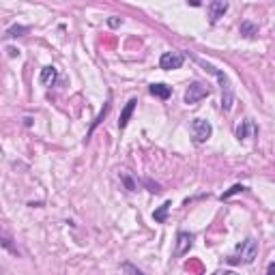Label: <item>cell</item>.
<instances>
[{"label":"cell","mask_w":275,"mask_h":275,"mask_svg":"<svg viewBox=\"0 0 275 275\" xmlns=\"http://www.w3.org/2000/svg\"><path fill=\"white\" fill-rule=\"evenodd\" d=\"M192 60L198 65V67H202L206 73H211L213 78L219 82V89H222V110H224V112H230V110H232V103H235V89H232L230 78L222 69H217L213 62H208V60H204L200 56H194V54H192Z\"/></svg>","instance_id":"cell-1"},{"label":"cell","mask_w":275,"mask_h":275,"mask_svg":"<svg viewBox=\"0 0 275 275\" xmlns=\"http://www.w3.org/2000/svg\"><path fill=\"white\" fill-rule=\"evenodd\" d=\"M208 95H211V91H208L204 84L194 82V84L187 86V91H185V103L187 105H194L198 101H202V99H206Z\"/></svg>","instance_id":"cell-4"},{"label":"cell","mask_w":275,"mask_h":275,"mask_svg":"<svg viewBox=\"0 0 275 275\" xmlns=\"http://www.w3.org/2000/svg\"><path fill=\"white\" fill-rule=\"evenodd\" d=\"M226 11H228V3H224V0H213V3H208V19H211V24H217V22L224 17Z\"/></svg>","instance_id":"cell-7"},{"label":"cell","mask_w":275,"mask_h":275,"mask_svg":"<svg viewBox=\"0 0 275 275\" xmlns=\"http://www.w3.org/2000/svg\"><path fill=\"white\" fill-rule=\"evenodd\" d=\"M183 62H185V56L181 52H163L159 58V67L166 71H174V69H181Z\"/></svg>","instance_id":"cell-6"},{"label":"cell","mask_w":275,"mask_h":275,"mask_svg":"<svg viewBox=\"0 0 275 275\" xmlns=\"http://www.w3.org/2000/svg\"><path fill=\"white\" fill-rule=\"evenodd\" d=\"M267 275H275V265H273V262H269V267H267Z\"/></svg>","instance_id":"cell-23"},{"label":"cell","mask_w":275,"mask_h":275,"mask_svg":"<svg viewBox=\"0 0 275 275\" xmlns=\"http://www.w3.org/2000/svg\"><path fill=\"white\" fill-rule=\"evenodd\" d=\"M26 32H30V26H22V24H15L11 26L7 32H5V39H15V37H24Z\"/></svg>","instance_id":"cell-14"},{"label":"cell","mask_w":275,"mask_h":275,"mask_svg":"<svg viewBox=\"0 0 275 275\" xmlns=\"http://www.w3.org/2000/svg\"><path fill=\"white\" fill-rule=\"evenodd\" d=\"M192 134H194V140L198 144H204V142L213 136V127L204 118H194L192 120Z\"/></svg>","instance_id":"cell-3"},{"label":"cell","mask_w":275,"mask_h":275,"mask_svg":"<svg viewBox=\"0 0 275 275\" xmlns=\"http://www.w3.org/2000/svg\"><path fill=\"white\" fill-rule=\"evenodd\" d=\"M239 30H241V35H243V37L254 39L258 35V24H254L251 19H243V22H241V26H239Z\"/></svg>","instance_id":"cell-12"},{"label":"cell","mask_w":275,"mask_h":275,"mask_svg":"<svg viewBox=\"0 0 275 275\" xmlns=\"http://www.w3.org/2000/svg\"><path fill=\"white\" fill-rule=\"evenodd\" d=\"M108 112H110V97H108V101L103 103V110H101V112H99V116L93 120V125H91V129H89V138L93 136V131H95L99 125H101V120L105 118V114H108Z\"/></svg>","instance_id":"cell-16"},{"label":"cell","mask_w":275,"mask_h":275,"mask_svg":"<svg viewBox=\"0 0 275 275\" xmlns=\"http://www.w3.org/2000/svg\"><path fill=\"white\" fill-rule=\"evenodd\" d=\"M108 24L112 26V28H118L120 24H123V19H120V17H110V19H108Z\"/></svg>","instance_id":"cell-21"},{"label":"cell","mask_w":275,"mask_h":275,"mask_svg":"<svg viewBox=\"0 0 275 275\" xmlns=\"http://www.w3.org/2000/svg\"><path fill=\"white\" fill-rule=\"evenodd\" d=\"M256 134H258V127H256V123H254L251 118H245L243 123L237 127V138H239V140H245V138L256 136Z\"/></svg>","instance_id":"cell-8"},{"label":"cell","mask_w":275,"mask_h":275,"mask_svg":"<svg viewBox=\"0 0 275 275\" xmlns=\"http://www.w3.org/2000/svg\"><path fill=\"white\" fill-rule=\"evenodd\" d=\"M170 206H172V202H163L155 213H153V217H155V222H159V224H166V219H168V211H170Z\"/></svg>","instance_id":"cell-15"},{"label":"cell","mask_w":275,"mask_h":275,"mask_svg":"<svg viewBox=\"0 0 275 275\" xmlns=\"http://www.w3.org/2000/svg\"><path fill=\"white\" fill-rule=\"evenodd\" d=\"M149 93L153 97H157V99H163V101L172 97V89H170V86H166V84H151L149 86Z\"/></svg>","instance_id":"cell-11"},{"label":"cell","mask_w":275,"mask_h":275,"mask_svg":"<svg viewBox=\"0 0 275 275\" xmlns=\"http://www.w3.org/2000/svg\"><path fill=\"white\" fill-rule=\"evenodd\" d=\"M120 269H123L125 275H146L142 269H138L136 265H131V262H123V265H120Z\"/></svg>","instance_id":"cell-17"},{"label":"cell","mask_w":275,"mask_h":275,"mask_svg":"<svg viewBox=\"0 0 275 275\" xmlns=\"http://www.w3.org/2000/svg\"><path fill=\"white\" fill-rule=\"evenodd\" d=\"M144 185L149 187V192H153V194H159V192H161V187H159L157 183H153V181H149V179H144Z\"/></svg>","instance_id":"cell-20"},{"label":"cell","mask_w":275,"mask_h":275,"mask_svg":"<svg viewBox=\"0 0 275 275\" xmlns=\"http://www.w3.org/2000/svg\"><path fill=\"white\" fill-rule=\"evenodd\" d=\"M120 181L125 183V187H127L129 192H136V189H138V187H136V183H134V179H131L129 174H120Z\"/></svg>","instance_id":"cell-19"},{"label":"cell","mask_w":275,"mask_h":275,"mask_svg":"<svg viewBox=\"0 0 275 275\" xmlns=\"http://www.w3.org/2000/svg\"><path fill=\"white\" fill-rule=\"evenodd\" d=\"M258 258V241L256 239H245V241H241V243L237 245V251L235 254H230L228 258H226V262L228 265H251Z\"/></svg>","instance_id":"cell-2"},{"label":"cell","mask_w":275,"mask_h":275,"mask_svg":"<svg viewBox=\"0 0 275 275\" xmlns=\"http://www.w3.org/2000/svg\"><path fill=\"white\" fill-rule=\"evenodd\" d=\"M136 105H138V99H129V101H127V105L123 108V112H120V118H118V129H125V127L129 125V118H131V114H134Z\"/></svg>","instance_id":"cell-9"},{"label":"cell","mask_w":275,"mask_h":275,"mask_svg":"<svg viewBox=\"0 0 275 275\" xmlns=\"http://www.w3.org/2000/svg\"><path fill=\"white\" fill-rule=\"evenodd\" d=\"M213 275H239L237 271H215Z\"/></svg>","instance_id":"cell-22"},{"label":"cell","mask_w":275,"mask_h":275,"mask_svg":"<svg viewBox=\"0 0 275 275\" xmlns=\"http://www.w3.org/2000/svg\"><path fill=\"white\" fill-rule=\"evenodd\" d=\"M245 189H247L245 185H232V187H230L228 192H224L222 196H219V200H228L230 196H235V194H241V192H245Z\"/></svg>","instance_id":"cell-18"},{"label":"cell","mask_w":275,"mask_h":275,"mask_svg":"<svg viewBox=\"0 0 275 275\" xmlns=\"http://www.w3.org/2000/svg\"><path fill=\"white\" fill-rule=\"evenodd\" d=\"M194 245V235L185 232V230H181V232L177 235V241H174V249H172V256L174 258H183L187 251L192 249Z\"/></svg>","instance_id":"cell-5"},{"label":"cell","mask_w":275,"mask_h":275,"mask_svg":"<svg viewBox=\"0 0 275 275\" xmlns=\"http://www.w3.org/2000/svg\"><path fill=\"white\" fill-rule=\"evenodd\" d=\"M56 69L54 67H43L41 69V75H39V82L43 86H54V82H56Z\"/></svg>","instance_id":"cell-13"},{"label":"cell","mask_w":275,"mask_h":275,"mask_svg":"<svg viewBox=\"0 0 275 275\" xmlns=\"http://www.w3.org/2000/svg\"><path fill=\"white\" fill-rule=\"evenodd\" d=\"M0 245H3L11 256H19V249H17V245L13 243V237H11L9 232H5V230H0Z\"/></svg>","instance_id":"cell-10"}]
</instances>
